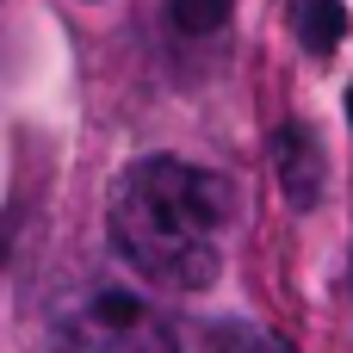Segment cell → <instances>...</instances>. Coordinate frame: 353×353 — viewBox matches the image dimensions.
<instances>
[{
  "instance_id": "obj_1",
  "label": "cell",
  "mask_w": 353,
  "mask_h": 353,
  "mask_svg": "<svg viewBox=\"0 0 353 353\" xmlns=\"http://www.w3.org/2000/svg\"><path fill=\"white\" fill-rule=\"evenodd\" d=\"M230 180L180 155H143L112 186V248L161 292H205L223 273Z\"/></svg>"
},
{
  "instance_id": "obj_2",
  "label": "cell",
  "mask_w": 353,
  "mask_h": 353,
  "mask_svg": "<svg viewBox=\"0 0 353 353\" xmlns=\"http://www.w3.org/2000/svg\"><path fill=\"white\" fill-rule=\"evenodd\" d=\"M62 353H180L174 329L130 292H93L68 323Z\"/></svg>"
},
{
  "instance_id": "obj_3",
  "label": "cell",
  "mask_w": 353,
  "mask_h": 353,
  "mask_svg": "<svg viewBox=\"0 0 353 353\" xmlns=\"http://www.w3.org/2000/svg\"><path fill=\"white\" fill-rule=\"evenodd\" d=\"M267 149H273V174H279V186H285V199H292L298 211H310V205L323 199V137H316L304 118H285Z\"/></svg>"
},
{
  "instance_id": "obj_4",
  "label": "cell",
  "mask_w": 353,
  "mask_h": 353,
  "mask_svg": "<svg viewBox=\"0 0 353 353\" xmlns=\"http://www.w3.org/2000/svg\"><path fill=\"white\" fill-rule=\"evenodd\" d=\"M347 31V6L341 0H298V43L310 56H329Z\"/></svg>"
},
{
  "instance_id": "obj_5",
  "label": "cell",
  "mask_w": 353,
  "mask_h": 353,
  "mask_svg": "<svg viewBox=\"0 0 353 353\" xmlns=\"http://www.w3.org/2000/svg\"><path fill=\"white\" fill-rule=\"evenodd\" d=\"M168 19L186 31V37H205L230 19V0H168Z\"/></svg>"
},
{
  "instance_id": "obj_6",
  "label": "cell",
  "mask_w": 353,
  "mask_h": 353,
  "mask_svg": "<svg viewBox=\"0 0 353 353\" xmlns=\"http://www.w3.org/2000/svg\"><path fill=\"white\" fill-rule=\"evenodd\" d=\"M347 124H353V87H347Z\"/></svg>"
}]
</instances>
